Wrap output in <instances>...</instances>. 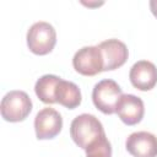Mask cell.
<instances>
[{
	"label": "cell",
	"mask_w": 157,
	"mask_h": 157,
	"mask_svg": "<svg viewBox=\"0 0 157 157\" xmlns=\"http://www.w3.org/2000/svg\"><path fill=\"white\" fill-rule=\"evenodd\" d=\"M63 128V118L53 108H43L34 118V130L38 140L54 139Z\"/></svg>",
	"instance_id": "8992f818"
},
{
	"label": "cell",
	"mask_w": 157,
	"mask_h": 157,
	"mask_svg": "<svg viewBox=\"0 0 157 157\" xmlns=\"http://www.w3.org/2000/svg\"><path fill=\"white\" fill-rule=\"evenodd\" d=\"M56 44V32L54 27L44 21L33 23L27 32V45L36 55L49 54Z\"/></svg>",
	"instance_id": "7a4b0ae2"
},
{
	"label": "cell",
	"mask_w": 157,
	"mask_h": 157,
	"mask_svg": "<svg viewBox=\"0 0 157 157\" xmlns=\"http://www.w3.org/2000/svg\"><path fill=\"white\" fill-rule=\"evenodd\" d=\"M103 134L105 132L102 123L92 114L77 115L70 125V135L74 142L83 150Z\"/></svg>",
	"instance_id": "6da1fadb"
},
{
	"label": "cell",
	"mask_w": 157,
	"mask_h": 157,
	"mask_svg": "<svg viewBox=\"0 0 157 157\" xmlns=\"http://www.w3.org/2000/svg\"><path fill=\"white\" fill-rule=\"evenodd\" d=\"M83 5H87V6H99L102 4H86V2H83Z\"/></svg>",
	"instance_id": "9a60e30c"
},
{
	"label": "cell",
	"mask_w": 157,
	"mask_h": 157,
	"mask_svg": "<svg viewBox=\"0 0 157 157\" xmlns=\"http://www.w3.org/2000/svg\"><path fill=\"white\" fill-rule=\"evenodd\" d=\"M86 157H112V146L105 134L97 137L86 147Z\"/></svg>",
	"instance_id": "4fadbf2b"
},
{
	"label": "cell",
	"mask_w": 157,
	"mask_h": 157,
	"mask_svg": "<svg viewBox=\"0 0 157 157\" xmlns=\"http://www.w3.org/2000/svg\"><path fill=\"white\" fill-rule=\"evenodd\" d=\"M125 147L134 157H157V137L148 131L130 134Z\"/></svg>",
	"instance_id": "52a82bcc"
},
{
	"label": "cell",
	"mask_w": 157,
	"mask_h": 157,
	"mask_svg": "<svg viewBox=\"0 0 157 157\" xmlns=\"http://www.w3.org/2000/svg\"><path fill=\"white\" fill-rule=\"evenodd\" d=\"M1 117L10 123L25 120L32 110V101L23 91H10L1 99Z\"/></svg>",
	"instance_id": "3957f363"
},
{
	"label": "cell",
	"mask_w": 157,
	"mask_h": 157,
	"mask_svg": "<svg viewBox=\"0 0 157 157\" xmlns=\"http://www.w3.org/2000/svg\"><path fill=\"white\" fill-rule=\"evenodd\" d=\"M120 120L126 125H135L140 123L145 114L144 102L140 97L134 94H123L118 102L117 112Z\"/></svg>",
	"instance_id": "30bf717a"
},
{
	"label": "cell",
	"mask_w": 157,
	"mask_h": 157,
	"mask_svg": "<svg viewBox=\"0 0 157 157\" xmlns=\"http://www.w3.org/2000/svg\"><path fill=\"white\" fill-rule=\"evenodd\" d=\"M129 78L136 90L150 91L157 83V67L151 61L140 60L131 66Z\"/></svg>",
	"instance_id": "ba28073f"
},
{
	"label": "cell",
	"mask_w": 157,
	"mask_h": 157,
	"mask_svg": "<svg viewBox=\"0 0 157 157\" xmlns=\"http://www.w3.org/2000/svg\"><path fill=\"white\" fill-rule=\"evenodd\" d=\"M98 48L102 52L104 67L103 71H112L115 70L125 64L129 56L128 47L119 39H108L102 42Z\"/></svg>",
	"instance_id": "9c48e42d"
},
{
	"label": "cell",
	"mask_w": 157,
	"mask_h": 157,
	"mask_svg": "<svg viewBox=\"0 0 157 157\" xmlns=\"http://www.w3.org/2000/svg\"><path fill=\"white\" fill-rule=\"evenodd\" d=\"M56 103L64 105L67 109H75L81 103V92L77 85L71 81L60 80L55 90Z\"/></svg>",
	"instance_id": "8fae6325"
},
{
	"label": "cell",
	"mask_w": 157,
	"mask_h": 157,
	"mask_svg": "<svg viewBox=\"0 0 157 157\" xmlns=\"http://www.w3.org/2000/svg\"><path fill=\"white\" fill-rule=\"evenodd\" d=\"M150 9H151V12L153 13V16L157 17V0L150 1Z\"/></svg>",
	"instance_id": "5bb4252c"
},
{
	"label": "cell",
	"mask_w": 157,
	"mask_h": 157,
	"mask_svg": "<svg viewBox=\"0 0 157 157\" xmlns=\"http://www.w3.org/2000/svg\"><path fill=\"white\" fill-rule=\"evenodd\" d=\"M74 69L83 76H94L103 71L104 60L101 49L97 47H83L72 58Z\"/></svg>",
	"instance_id": "5b68a950"
},
{
	"label": "cell",
	"mask_w": 157,
	"mask_h": 157,
	"mask_svg": "<svg viewBox=\"0 0 157 157\" xmlns=\"http://www.w3.org/2000/svg\"><path fill=\"white\" fill-rule=\"evenodd\" d=\"M60 77L55 75H44L39 77L34 86V92L37 97L45 104L56 103L55 99V90L58 83L60 82Z\"/></svg>",
	"instance_id": "7c38bea8"
},
{
	"label": "cell",
	"mask_w": 157,
	"mask_h": 157,
	"mask_svg": "<svg viewBox=\"0 0 157 157\" xmlns=\"http://www.w3.org/2000/svg\"><path fill=\"white\" fill-rule=\"evenodd\" d=\"M123 96L121 88L113 80L99 81L92 91L93 104L104 114H113L117 112V105Z\"/></svg>",
	"instance_id": "277c9868"
}]
</instances>
